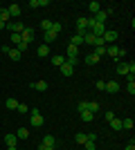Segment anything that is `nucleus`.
<instances>
[{"mask_svg":"<svg viewBox=\"0 0 135 150\" xmlns=\"http://www.w3.org/2000/svg\"><path fill=\"white\" fill-rule=\"evenodd\" d=\"M106 54H108L113 61H119V58H124L126 50H124V47H117V45H108V47H106Z\"/></svg>","mask_w":135,"mask_h":150,"instance_id":"obj_1","label":"nucleus"},{"mask_svg":"<svg viewBox=\"0 0 135 150\" xmlns=\"http://www.w3.org/2000/svg\"><path fill=\"white\" fill-rule=\"evenodd\" d=\"M110 13H113V7H110V9H101V11H97L95 16H92V20L99 23V25H106V20H108Z\"/></svg>","mask_w":135,"mask_h":150,"instance_id":"obj_2","label":"nucleus"},{"mask_svg":"<svg viewBox=\"0 0 135 150\" xmlns=\"http://www.w3.org/2000/svg\"><path fill=\"white\" fill-rule=\"evenodd\" d=\"M29 121H32V128H41L43 125V114L39 112V110H29Z\"/></svg>","mask_w":135,"mask_h":150,"instance_id":"obj_3","label":"nucleus"},{"mask_svg":"<svg viewBox=\"0 0 135 150\" xmlns=\"http://www.w3.org/2000/svg\"><path fill=\"white\" fill-rule=\"evenodd\" d=\"M2 54H5V56H9L11 61H20V58H23V54H20L16 47H7V45L2 47Z\"/></svg>","mask_w":135,"mask_h":150,"instance_id":"obj_4","label":"nucleus"},{"mask_svg":"<svg viewBox=\"0 0 135 150\" xmlns=\"http://www.w3.org/2000/svg\"><path fill=\"white\" fill-rule=\"evenodd\" d=\"M34 36H36V29H34V27H25V29H23V34H20L23 43H27V45L34 40Z\"/></svg>","mask_w":135,"mask_h":150,"instance_id":"obj_5","label":"nucleus"},{"mask_svg":"<svg viewBox=\"0 0 135 150\" xmlns=\"http://www.w3.org/2000/svg\"><path fill=\"white\" fill-rule=\"evenodd\" d=\"M117 36H119V34H117L115 29H106V31H104V36H101V40H104V45H106V43H110V45H115Z\"/></svg>","mask_w":135,"mask_h":150,"instance_id":"obj_6","label":"nucleus"},{"mask_svg":"<svg viewBox=\"0 0 135 150\" xmlns=\"http://www.w3.org/2000/svg\"><path fill=\"white\" fill-rule=\"evenodd\" d=\"M86 31H88V18H79V20H77V34H81V36H84Z\"/></svg>","mask_w":135,"mask_h":150,"instance_id":"obj_7","label":"nucleus"},{"mask_svg":"<svg viewBox=\"0 0 135 150\" xmlns=\"http://www.w3.org/2000/svg\"><path fill=\"white\" fill-rule=\"evenodd\" d=\"M117 74H122V76L129 74V63L126 61H117Z\"/></svg>","mask_w":135,"mask_h":150,"instance_id":"obj_8","label":"nucleus"},{"mask_svg":"<svg viewBox=\"0 0 135 150\" xmlns=\"http://www.w3.org/2000/svg\"><path fill=\"white\" fill-rule=\"evenodd\" d=\"M9 27V31L11 34H23V29H25V25L23 23H11V25H7Z\"/></svg>","mask_w":135,"mask_h":150,"instance_id":"obj_9","label":"nucleus"},{"mask_svg":"<svg viewBox=\"0 0 135 150\" xmlns=\"http://www.w3.org/2000/svg\"><path fill=\"white\" fill-rule=\"evenodd\" d=\"M41 144L50 146V148H56V139H54V134H45V137H43V141H41Z\"/></svg>","mask_w":135,"mask_h":150,"instance_id":"obj_10","label":"nucleus"},{"mask_svg":"<svg viewBox=\"0 0 135 150\" xmlns=\"http://www.w3.org/2000/svg\"><path fill=\"white\" fill-rule=\"evenodd\" d=\"M7 11H9L11 18H18V16H20V5H9V7H7Z\"/></svg>","mask_w":135,"mask_h":150,"instance_id":"obj_11","label":"nucleus"},{"mask_svg":"<svg viewBox=\"0 0 135 150\" xmlns=\"http://www.w3.org/2000/svg\"><path fill=\"white\" fill-rule=\"evenodd\" d=\"M59 69H61V74H63V76H72V74H74V67H72V65H68V63H63Z\"/></svg>","mask_w":135,"mask_h":150,"instance_id":"obj_12","label":"nucleus"},{"mask_svg":"<svg viewBox=\"0 0 135 150\" xmlns=\"http://www.w3.org/2000/svg\"><path fill=\"white\" fill-rule=\"evenodd\" d=\"M106 92H110V94H117V92H119V83H117V81H110V83H106Z\"/></svg>","mask_w":135,"mask_h":150,"instance_id":"obj_13","label":"nucleus"},{"mask_svg":"<svg viewBox=\"0 0 135 150\" xmlns=\"http://www.w3.org/2000/svg\"><path fill=\"white\" fill-rule=\"evenodd\" d=\"M32 88H34V90H39V92H45L50 85H47V81H36V83H32Z\"/></svg>","mask_w":135,"mask_h":150,"instance_id":"obj_14","label":"nucleus"},{"mask_svg":"<svg viewBox=\"0 0 135 150\" xmlns=\"http://www.w3.org/2000/svg\"><path fill=\"white\" fill-rule=\"evenodd\" d=\"M41 58H45V56H50V45H39V52H36Z\"/></svg>","mask_w":135,"mask_h":150,"instance_id":"obj_15","label":"nucleus"},{"mask_svg":"<svg viewBox=\"0 0 135 150\" xmlns=\"http://www.w3.org/2000/svg\"><path fill=\"white\" fill-rule=\"evenodd\" d=\"M77 54H79V47L68 45V54H65V58H77Z\"/></svg>","mask_w":135,"mask_h":150,"instance_id":"obj_16","label":"nucleus"},{"mask_svg":"<svg viewBox=\"0 0 135 150\" xmlns=\"http://www.w3.org/2000/svg\"><path fill=\"white\" fill-rule=\"evenodd\" d=\"M63 63H65V56H61V54H56V56H52V65H54V67H61Z\"/></svg>","mask_w":135,"mask_h":150,"instance_id":"obj_17","label":"nucleus"},{"mask_svg":"<svg viewBox=\"0 0 135 150\" xmlns=\"http://www.w3.org/2000/svg\"><path fill=\"white\" fill-rule=\"evenodd\" d=\"M99 61H101V58L97 56V54H88V56H86V65H97Z\"/></svg>","mask_w":135,"mask_h":150,"instance_id":"obj_18","label":"nucleus"},{"mask_svg":"<svg viewBox=\"0 0 135 150\" xmlns=\"http://www.w3.org/2000/svg\"><path fill=\"white\" fill-rule=\"evenodd\" d=\"M50 5V0H29V7H34V9H36V7H47Z\"/></svg>","mask_w":135,"mask_h":150,"instance_id":"obj_19","label":"nucleus"},{"mask_svg":"<svg viewBox=\"0 0 135 150\" xmlns=\"http://www.w3.org/2000/svg\"><path fill=\"white\" fill-rule=\"evenodd\" d=\"M88 9H90V13H92V16H95L97 11H101V5H99V2H97V0H92V2H90V5H88Z\"/></svg>","mask_w":135,"mask_h":150,"instance_id":"obj_20","label":"nucleus"},{"mask_svg":"<svg viewBox=\"0 0 135 150\" xmlns=\"http://www.w3.org/2000/svg\"><path fill=\"white\" fill-rule=\"evenodd\" d=\"M5 105H7V110H16V108H18V101L14 99V96H9V99L5 101Z\"/></svg>","mask_w":135,"mask_h":150,"instance_id":"obj_21","label":"nucleus"},{"mask_svg":"<svg viewBox=\"0 0 135 150\" xmlns=\"http://www.w3.org/2000/svg\"><path fill=\"white\" fill-rule=\"evenodd\" d=\"M9 18H11V16L7 11V7H0V20H2V23H9Z\"/></svg>","mask_w":135,"mask_h":150,"instance_id":"obj_22","label":"nucleus"},{"mask_svg":"<svg viewBox=\"0 0 135 150\" xmlns=\"http://www.w3.org/2000/svg\"><path fill=\"white\" fill-rule=\"evenodd\" d=\"M126 90H129L131 96L135 94V76H129V85H126Z\"/></svg>","mask_w":135,"mask_h":150,"instance_id":"obj_23","label":"nucleus"},{"mask_svg":"<svg viewBox=\"0 0 135 150\" xmlns=\"http://www.w3.org/2000/svg\"><path fill=\"white\" fill-rule=\"evenodd\" d=\"M81 43H84V36H81V34H74V36H72V40H70V45H74V47H79Z\"/></svg>","mask_w":135,"mask_h":150,"instance_id":"obj_24","label":"nucleus"},{"mask_svg":"<svg viewBox=\"0 0 135 150\" xmlns=\"http://www.w3.org/2000/svg\"><path fill=\"white\" fill-rule=\"evenodd\" d=\"M16 141H18V137H16V134H5V144H7V146H16Z\"/></svg>","mask_w":135,"mask_h":150,"instance_id":"obj_25","label":"nucleus"},{"mask_svg":"<svg viewBox=\"0 0 135 150\" xmlns=\"http://www.w3.org/2000/svg\"><path fill=\"white\" fill-rule=\"evenodd\" d=\"M95 119V114L90 112V110H86V112H81V121H86V123H90V121Z\"/></svg>","mask_w":135,"mask_h":150,"instance_id":"obj_26","label":"nucleus"},{"mask_svg":"<svg viewBox=\"0 0 135 150\" xmlns=\"http://www.w3.org/2000/svg\"><path fill=\"white\" fill-rule=\"evenodd\" d=\"M54 40H56V34H54V31H45V45L54 43Z\"/></svg>","mask_w":135,"mask_h":150,"instance_id":"obj_27","label":"nucleus"},{"mask_svg":"<svg viewBox=\"0 0 135 150\" xmlns=\"http://www.w3.org/2000/svg\"><path fill=\"white\" fill-rule=\"evenodd\" d=\"M88 110L92 114H97V112H99V103H97V101H88Z\"/></svg>","mask_w":135,"mask_h":150,"instance_id":"obj_28","label":"nucleus"},{"mask_svg":"<svg viewBox=\"0 0 135 150\" xmlns=\"http://www.w3.org/2000/svg\"><path fill=\"white\" fill-rule=\"evenodd\" d=\"M84 43H88V45H95V34L86 31V34H84Z\"/></svg>","mask_w":135,"mask_h":150,"instance_id":"obj_29","label":"nucleus"},{"mask_svg":"<svg viewBox=\"0 0 135 150\" xmlns=\"http://www.w3.org/2000/svg\"><path fill=\"white\" fill-rule=\"evenodd\" d=\"M110 125H113V130H115V132H119V130H122V119H117V117H115V119L110 121Z\"/></svg>","mask_w":135,"mask_h":150,"instance_id":"obj_30","label":"nucleus"},{"mask_svg":"<svg viewBox=\"0 0 135 150\" xmlns=\"http://www.w3.org/2000/svg\"><path fill=\"white\" fill-rule=\"evenodd\" d=\"M122 130H133V119H122Z\"/></svg>","mask_w":135,"mask_h":150,"instance_id":"obj_31","label":"nucleus"},{"mask_svg":"<svg viewBox=\"0 0 135 150\" xmlns=\"http://www.w3.org/2000/svg\"><path fill=\"white\" fill-rule=\"evenodd\" d=\"M95 54H97L99 58L106 56V45H97V47H95Z\"/></svg>","mask_w":135,"mask_h":150,"instance_id":"obj_32","label":"nucleus"},{"mask_svg":"<svg viewBox=\"0 0 135 150\" xmlns=\"http://www.w3.org/2000/svg\"><path fill=\"white\" fill-rule=\"evenodd\" d=\"M16 137H18V139H27V137H29V130H27V128H20V130L16 132Z\"/></svg>","mask_w":135,"mask_h":150,"instance_id":"obj_33","label":"nucleus"},{"mask_svg":"<svg viewBox=\"0 0 135 150\" xmlns=\"http://www.w3.org/2000/svg\"><path fill=\"white\" fill-rule=\"evenodd\" d=\"M77 110H79V114L86 112V110H88V101H79V103H77Z\"/></svg>","mask_w":135,"mask_h":150,"instance_id":"obj_34","label":"nucleus"},{"mask_svg":"<svg viewBox=\"0 0 135 150\" xmlns=\"http://www.w3.org/2000/svg\"><path fill=\"white\" fill-rule=\"evenodd\" d=\"M41 29H43V31H50L52 29V20H41Z\"/></svg>","mask_w":135,"mask_h":150,"instance_id":"obj_35","label":"nucleus"},{"mask_svg":"<svg viewBox=\"0 0 135 150\" xmlns=\"http://www.w3.org/2000/svg\"><path fill=\"white\" fill-rule=\"evenodd\" d=\"M16 112H20V114H27V112H29V108H27L25 103H18V108H16Z\"/></svg>","mask_w":135,"mask_h":150,"instance_id":"obj_36","label":"nucleus"},{"mask_svg":"<svg viewBox=\"0 0 135 150\" xmlns=\"http://www.w3.org/2000/svg\"><path fill=\"white\" fill-rule=\"evenodd\" d=\"M86 141H88V137H86L84 132H79V134H77V144H81V146H84Z\"/></svg>","mask_w":135,"mask_h":150,"instance_id":"obj_37","label":"nucleus"},{"mask_svg":"<svg viewBox=\"0 0 135 150\" xmlns=\"http://www.w3.org/2000/svg\"><path fill=\"white\" fill-rule=\"evenodd\" d=\"M61 29H63V27L59 25V23H52V29H50V31H54V34L59 36V34H61Z\"/></svg>","mask_w":135,"mask_h":150,"instance_id":"obj_38","label":"nucleus"},{"mask_svg":"<svg viewBox=\"0 0 135 150\" xmlns=\"http://www.w3.org/2000/svg\"><path fill=\"white\" fill-rule=\"evenodd\" d=\"M27 47H29V45H27V43H23V40H20V43H18V45H16V50H18V52H20V54H23V52H25V50H27Z\"/></svg>","mask_w":135,"mask_h":150,"instance_id":"obj_39","label":"nucleus"},{"mask_svg":"<svg viewBox=\"0 0 135 150\" xmlns=\"http://www.w3.org/2000/svg\"><path fill=\"white\" fill-rule=\"evenodd\" d=\"M126 76H135V63L133 61L129 63V74H126Z\"/></svg>","mask_w":135,"mask_h":150,"instance_id":"obj_40","label":"nucleus"},{"mask_svg":"<svg viewBox=\"0 0 135 150\" xmlns=\"http://www.w3.org/2000/svg\"><path fill=\"white\" fill-rule=\"evenodd\" d=\"M9 38H11V43H16V45H18L20 40H23V38H20V34H11Z\"/></svg>","mask_w":135,"mask_h":150,"instance_id":"obj_41","label":"nucleus"},{"mask_svg":"<svg viewBox=\"0 0 135 150\" xmlns=\"http://www.w3.org/2000/svg\"><path fill=\"white\" fill-rule=\"evenodd\" d=\"M104 117H106V121H108V123H110V121H113V119H115V114H113V110H108V112L104 114Z\"/></svg>","mask_w":135,"mask_h":150,"instance_id":"obj_42","label":"nucleus"},{"mask_svg":"<svg viewBox=\"0 0 135 150\" xmlns=\"http://www.w3.org/2000/svg\"><path fill=\"white\" fill-rule=\"evenodd\" d=\"M84 146H86V150H95V141H86Z\"/></svg>","mask_w":135,"mask_h":150,"instance_id":"obj_43","label":"nucleus"},{"mask_svg":"<svg viewBox=\"0 0 135 150\" xmlns=\"http://www.w3.org/2000/svg\"><path fill=\"white\" fill-rule=\"evenodd\" d=\"M86 137H88V141H97V134H95V132H88Z\"/></svg>","mask_w":135,"mask_h":150,"instance_id":"obj_44","label":"nucleus"},{"mask_svg":"<svg viewBox=\"0 0 135 150\" xmlns=\"http://www.w3.org/2000/svg\"><path fill=\"white\" fill-rule=\"evenodd\" d=\"M95 85H97V90H106V83H104V81H97Z\"/></svg>","mask_w":135,"mask_h":150,"instance_id":"obj_45","label":"nucleus"},{"mask_svg":"<svg viewBox=\"0 0 135 150\" xmlns=\"http://www.w3.org/2000/svg\"><path fill=\"white\" fill-rule=\"evenodd\" d=\"M39 150H56V148H50V146H45V144H39Z\"/></svg>","mask_w":135,"mask_h":150,"instance_id":"obj_46","label":"nucleus"},{"mask_svg":"<svg viewBox=\"0 0 135 150\" xmlns=\"http://www.w3.org/2000/svg\"><path fill=\"white\" fill-rule=\"evenodd\" d=\"M124 150H135V144H133V141H131V144H126V148H124Z\"/></svg>","mask_w":135,"mask_h":150,"instance_id":"obj_47","label":"nucleus"},{"mask_svg":"<svg viewBox=\"0 0 135 150\" xmlns=\"http://www.w3.org/2000/svg\"><path fill=\"white\" fill-rule=\"evenodd\" d=\"M7 27V23H2V20H0V29H5Z\"/></svg>","mask_w":135,"mask_h":150,"instance_id":"obj_48","label":"nucleus"},{"mask_svg":"<svg viewBox=\"0 0 135 150\" xmlns=\"http://www.w3.org/2000/svg\"><path fill=\"white\" fill-rule=\"evenodd\" d=\"M7 150H18V148H16V146H7Z\"/></svg>","mask_w":135,"mask_h":150,"instance_id":"obj_49","label":"nucleus"}]
</instances>
